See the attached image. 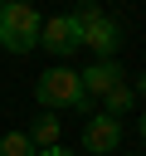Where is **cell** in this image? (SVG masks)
Listing matches in <instances>:
<instances>
[{
	"instance_id": "6da1fadb",
	"label": "cell",
	"mask_w": 146,
	"mask_h": 156,
	"mask_svg": "<svg viewBox=\"0 0 146 156\" xmlns=\"http://www.w3.org/2000/svg\"><path fill=\"white\" fill-rule=\"evenodd\" d=\"M39 29H44V20H39L34 5H24V0H5L0 5V49L5 54H34L39 49Z\"/></svg>"
},
{
	"instance_id": "7a4b0ae2",
	"label": "cell",
	"mask_w": 146,
	"mask_h": 156,
	"mask_svg": "<svg viewBox=\"0 0 146 156\" xmlns=\"http://www.w3.org/2000/svg\"><path fill=\"white\" fill-rule=\"evenodd\" d=\"M34 98H39V107H44V112H58V107L92 112V102H88V93H83L78 73H73V68H63V63H54L49 73H39V83H34Z\"/></svg>"
},
{
	"instance_id": "3957f363",
	"label": "cell",
	"mask_w": 146,
	"mask_h": 156,
	"mask_svg": "<svg viewBox=\"0 0 146 156\" xmlns=\"http://www.w3.org/2000/svg\"><path fill=\"white\" fill-rule=\"evenodd\" d=\"M73 20H78L83 49H92V58H117V49H122V24H117L112 15H102L97 5H78Z\"/></svg>"
},
{
	"instance_id": "277c9868",
	"label": "cell",
	"mask_w": 146,
	"mask_h": 156,
	"mask_svg": "<svg viewBox=\"0 0 146 156\" xmlns=\"http://www.w3.org/2000/svg\"><path fill=\"white\" fill-rule=\"evenodd\" d=\"M39 49H49L58 63H63L68 54H78V49H83V29H78V20H73V15H54V20H44V29H39Z\"/></svg>"
},
{
	"instance_id": "5b68a950",
	"label": "cell",
	"mask_w": 146,
	"mask_h": 156,
	"mask_svg": "<svg viewBox=\"0 0 146 156\" xmlns=\"http://www.w3.org/2000/svg\"><path fill=\"white\" fill-rule=\"evenodd\" d=\"M117 146H122V122L107 117V112H92L83 122V151L88 156H112Z\"/></svg>"
},
{
	"instance_id": "8992f818",
	"label": "cell",
	"mask_w": 146,
	"mask_h": 156,
	"mask_svg": "<svg viewBox=\"0 0 146 156\" xmlns=\"http://www.w3.org/2000/svg\"><path fill=\"white\" fill-rule=\"evenodd\" d=\"M78 83H83V93H88V102H92V98H107L112 88H122V83H127V73H122V63H117V58H92V63L78 73Z\"/></svg>"
},
{
	"instance_id": "52a82bcc",
	"label": "cell",
	"mask_w": 146,
	"mask_h": 156,
	"mask_svg": "<svg viewBox=\"0 0 146 156\" xmlns=\"http://www.w3.org/2000/svg\"><path fill=\"white\" fill-rule=\"evenodd\" d=\"M29 141H34V151H44V146H58V112H44V117H34V132H29Z\"/></svg>"
},
{
	"instance_id": "ba28073f",
	"label": "cell",
	"mask_w": 146,
	"mask_h": 156,
	"mask_svg": "<svg viewBox=\"0 0 146 156\" xmlns=\"http://www.w3.org/2000/svg\"><path fill=\"white\" fill-rule=\"evenodd\" d=\"M131 107H136L131 83H122V88H112V93L102 98V112H107V117H117V122H122V112H131Z\"/></svg>"
},
{
	"instance_id": "9c48e42d",
	"label": "cell",
	"mask_w": 146,
	"mask_h": 156,
	"mask_svg": "<svg viewBox=\"0 0 146 156\" xmlns=\"http://www.w3.org/2000/svg\"><path fill=\"white\" fill-rule=\"evenodd\" d=\"M0 156H34L29 132H5V136H0Z\"/></svg>"
},
{
	"instance_id": "30bf717a",
	"label": "cell",
	"mask_w": 146,
	"mask_h": 156,
	"mask_svg": "<svg viewBox=\"0 0 146 156\" xmlns=\"http://www.w3.org/2000/svg\"><path fill=\"white\" fill-rule=\"evenodd\" d=\"M34 156H78V151H68V146L58 141V146H44V151H34Z\"/></svg>"
},
{
	"instance_id": "8fae6325",
	"label": "cell",
	"mask_w": 146,
	"mask_h": 156,
	"mask_svg": "<svg viewBox=\"0 0 146 156\" xmlns=\"http://www.w3.org/2000/svg\"><path fill=\"white\" fill-rule=\"evenodd\" d=\"M131 93H136V98L146 102V73H136V88H131Z\"/></svg>"
},
{
	"instance_id": "7c38bea8",
	"label": "cell",
	"mask_w": 146,
	"mask_h": 156,
	"mask_svg": "<svg viewBox=\"0 0 146 156\" xmlns=\"http://www.w3.org/2000/svg\"><path fill=\"white\" fill-rule=\"evenodd\" d=\"M136 136H141V141H146V112H141V117H136Z\"/></svg>"
}]
</instances>
